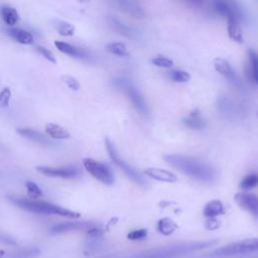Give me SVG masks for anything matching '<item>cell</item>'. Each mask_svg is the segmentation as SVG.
Instances as JSON below:
<instances>
[{
	"label": "cell",
	"mask_w": 258,
	"mask_h": 258,
	"mask_svg": "<svg viewBox=\"0 0 258 258\" xmlns=\"http://www.w3.org/2000/svg\"><path fill=\"white\" fill-rule=\"evenodd\" d=\"M163 158L169 165L196 180L212 182L216 177V171L210 164L195 157L180 154H167Z\"/></svg>",
	"instance_id": "obj_1"
},
{
	"label": "cell",
	"mask_w": 258,
	"mask_h": 258,
	"mask_svg": "<svg viewBox=\"0 0 258 258\" xmlns=\"http://www.w3.org/2000/svg\"><path fill=\"white\" fill-rule=\"evenodd\" d=\"M217 240L208 241H192L183 242L179 244L166 245L158 248H153L142 253L134 255L132 258H178L188 255L192 252L206 249L208 247L214 246Z\"/></svg>",
	"instance_id": "obj_2"
},
{
	"label": "cell",
	"mask_w": 258,
	"mask_h": 258,
	"mask_svg": "<svg viewBox=\"0 0 258 258\" xmlns=\"http://www.w3.org/2000/svg\"><path fill=\"white\" fill-rule=\"evenodd\" d=\"M9 200L17 208L33 214L59 216L69 219H78L81 217V214L78 212L44 201H36L18 197H9Z\"/></svg>",
	"instance_id": "obj_3"
},
{
	"label": "cell",
	"mask_w": 258,
	"mask_h": 258,
	"mask_svg": "<svg viewBox=\"0 0 258 258\" xmlns=\"http://www.w3.org/2000/svg\"><path fill=\"white\" fill-rule=\"evenodd\" d=\"M258 251V238H250L234 242L215 249L210 253L212 258H227L237 255H245Z\"/></svg>",
	"instance_id": "obj_4"
},
{
	"label": "cell",
	"mask_w": 258,
	"mask_h": 258,
	"mask_svg": "<svg viewBox=\"0 0 258 258\" xmlns=\"http://www.w3.org/2000/svg\"><path fill=\"white\" fill-rule=\"evenodd\" d=\"M105 145L110 158L113 160V162L116 165H118L122 169V171L128 176V178H130L132 181H134L138 185L143 186L146 184V180L144 179V177H142V175L136 169H134L119 155L115 145L112 143V141L109 138L105 139Z\"/></svg>",
	"instance_id": "obj_5"
},
{
	"label": "cell",
	"mask_w": 258,
	"mask_h": 258,
	"mask_svg": "<svg viewBox=\"0 0 258 258\" xmlns=\"http://www.w3.org/2000/svg\"><path fill=\"white\" fill-rule=\"evenodd\" d=\"M83 165L85 169L97 180L104 184L111 185L114 183V174L111 169L104 163L99 162L93 158H83Z\"/></svg>",
	"instance_id": "obj_6"
},
{
	"label": "cell",
	"mask_w": 258,
	"mask_h": 258,
	"mask_svg": "<svg viewBox=\"0 0 258 258\" xmlns=\"http://www.w3.org/2000/svg\"><path fill=\"white\" fill-rule=\"evenodd\" d=\"M35 169L49 177H58V178H75L78 177L82 172L78 167L75 166H62V167H53V166H45V165H40L36 166Z\"/></svg>",
	"instance_id": "obj_7"
},
{
	"label": "cell",
	"mask_w": 258,
	"mask_h": 258,
	"mask_svg": "<svg viewBox=\"0 0 258 258\" xmlns=\"http://www.w3.org/2000/svg\"><path fill=\"white\" fill-rule=\"evenodd\" d=\"M119 86L121 88L124 89V91L126 92L129 100L131 101L132 105L134 106V108L142 115L147 116L148 115V107L143 99V97L141 96V94L139 93V91L129 82H127L126 80H123L119 83Z\"/></svg>",
	"instance_id": "obj_8"
},
{
	"label": "cell",
	"mask_w": 258,
	"mask_h": 258,
	"mask_svg": "<svg viewBox=\"0 0 258 258\" xmlns=\"http://www.w3.org/2000/svg\"><path fill=\"white\" fill-rule=\"evenodd\" d=\"M236 204L258 221V196L250 192H237L234 196Z\"/></svg>",
	"instance_id": "obj_9"
},
{
	"label": "cell",
	"mask_w": 258,
	"mask_h": 258,
	"mask_svg": "<svg viewBox=\"0 0 258 258\" xmlns=\"http://www.w3.org/2000/svg\"><path fill=\"white\" fill-rule=\"evenodd\" d=\"M214 67H215V70L232 85L236 87L241 86V81L239 77L237 76V74L235 73V71L233 70V68L231 67L228 60L221 57H217L214 59Z\"/></svg>",
	"instance_id": "obj_10"
},
{
	"label": "cell",
	"mask_w": 258,
	"mask_h": 258,
	"mask_svg": "<svg viewBox=\"0 0 258 258\" xmlns=\"http://www.w3.org/2000/svg\"><path fill=\"white\" fill-rule=\"evenodd\" d=\"M213 6L215 11L228 19H237L239 20L242 17V13L239 7L234 2L227 1H214Z\"/></svg>",
	"instance_id": "obj_11"
},
{
	"label": "cell",
	"mask_w": 258,
	"mask_h": 258,
	"mask_svg": "<svg viewBox=\"0 0 258 258\" xmlns=\"http://www.w3.org/2000/svg\"><path fill=\"white\" fill-rule=\"evenodd\" d=\"M94 227H96V226L90 222H66V223H60V224L54 225L53 227L50 228L49 232L53 235H56V234H61V233L75 231V230H88L89 231Z\"/></svg>",
	"instance_id": "obj_12"
},
{
	"label": "cell",
	"mask_w": 258,
	"mask_h": 258,
	"mask_svg": "<svg viewBox=\"0 0 258 258\" xmlns=\"http://www.w3.org/2000/svg\"><path fill=\"white\" fill-rule=\"evenodd\" d=\"M144 173L150 178L162 182H175L177 180V176L175 173L163 168L148 167L144 170Z\"/></svg>",
	"instance_id": "obj_13"
},
{
	"label": "cell",
	"mask_w": 258,
	"mask_h": 258,
	"mask_svg": "<svg viewBox=\"0 0 258 258\" xmlns=\"http://www.w3.org/2000/svg\"><path fill=\"white\" fill-rule=\"evenodd\" d=\"M7 34L20 44L30 45L33 43V35L25 29L17 28V27H9L7 29Z\"/></svg>",
	"instance_id": "obj_14"
},
{
	"label": "cell",
	"mask_w": 258,
	"mask_h": 258,
	"mask_svg": "<svg viewBox=\"0 0 258 258\" xmlns=\"http://www.w3.org/2000/svg\"><path fill=\"white\" fill-rule=\"evenodd\" d=\"M16 131L20 136H22L30 141H33V142H36L39 144H48L49 143L48 138L35 129L28 128V127H19L16 129Z\"/></svg>",
	"instance_id": "obj_15"
},
{
	"label": "cell",
	"mask_w": 258,
	"mask_h": 258,
	"mask_svg": "<svg viewBox=\"0 0 258 258\" xmlns=\"http://www.w3.org/2000/svg\"><path fill=\"white\" fill-rule=\"evenodd\" d=\"M182 123L194 130H200L203 129L206 126V120L202 117L201 113L199 112V110H194L191 111L187 116H185L182 119Z\"/></svg>",
	"instance_id": "obj_16"
},
{
	"label": "cell",
	"mask_w": 258,
	"mask_h": 258,
	"mask_svg": "<svg viewBox=\"0 0 258 258\" xmlns=\"http://www.w3.org/2000/svg\"><path fill=\"white\" fill-rule=\"evenodd\" d=\"M203 214L208 219H216V217L225 214V207L221 201L213 200L205 206Z\"/></svg>",
	"instance_id": "obj_17"
},
{
	"label": "cell",
	"mask_w": 258,
	"mask_h": 258,
	"mask_svg": "<svg viewBox=\"0 0 258 258\" xmlns=\"http://www.w3.org/2000/svg\"><path fill=\"white\" fill-rule=\"evenodd\" d=\"M0 16L8 26H14L19 21L18 11L9 5H2L0 7Z\"/></svg>",
	"instance_id": "obj_18"
},
{
	"label": "cell",
	"mask_w": 258,
	"mask_h": 258,
	"mask_svg": "<svg viewBox=\"0 0 258 258\" xmlns=\"http://www.w3.org/2000/svg\"><path fill=\"white\" fill-rule=\"evenodd\" d=\"M45 133L52 139H68L71 137L70 132L55 123H46L44 126Z\"/></svg>",
	"instance_id": "obj_19"
},
{
	"label": "cell",
	"mask_w": 258,
	"mask_h": 258,
	"mask_svg": "<svg viewBox=\"0 0 258 258\" xmlns=\"http://www.w3.org/2000/svg\"><path fill=\"white\" fill-rule=\"evenodd\" d=\"M118 6L120 7L121 10L124 12L129 13L132 16L135 17H142L144 15V11L142 7L135 1H128V0H122L117 2Z\"/></svg>",
	"instance_id": "obj_20"
},
{
	"label": "cell",
	"mask_w": 258,
	"mask_h": 258,
	"mask_svg": "<svg viewBox=\"0 0 258 258\" xmlns=\"http://www.w3.org/2000/svg\"><path fill=\"white\" fill-rule=\"evenodd\" d=\"M54 46L57 48V50H59L60 52L64 53V54H68L70 56H73V57H86V54L81 50L79 49L78 47L68 43V42H64V41H60V40H55L54 41Z\"/></svg>",
	"instance_id": "obj_21"
},
{
	"label": "cell",
	"mask_w": 258,
	"mask_h": 258,
	"mask_svg": "<svg viewBox=\"0 0 258 258\" xmlns=\"http://www.w3.org/2000/svg\"><path fill=\"white\" fill-rule=\"evenodd\" d=\"M227 30H228V35L231 39H233L235 42L238 43H243V34H242V29L240 27V24L237 19H228L227 20Z\"/></svg>",
	"instance_id": "obj_22"
},
{
	"label": "cell",
	"mask_w": 258,
	"mask_h": 258,
	"mask_svg": "<svg viewBox=\"0 0 258 258\" xmlns=\"http://www.w3.org/2000/svg\"><path fill=\"white\" fill-rule=\"evenodd\" d=\"M52 25L57 31V33L61 36H72L74 35L76 30L75 26L72 23L60 19H54L52 21Z\"/></svg>",
	"instance_id": "obj_23"
},
{
	"label": "cell",
	"mask_w": 258,
	"mask_h": 258,
	"mask_svg": "<svg viewBox=\"0 0 258 258\" xmlns=\"http://www.w3.org/2000/svg\"><path fill=\"white\" fill-rule=\"evenodd\" d=\"M177 229V224L170 218H162L157 222V230L162 235H171Z\"/></svg>",
	"instance_id": "obj_24"
},
{
	"label": "cell",
	"mask_w": 258,
	"mask_h": 258,
	"mask_svg": "<svg viewBox=\"0 0 258 258\" xmlns=\"http://www.w3.org/2000/svg\"><path fill=\"white\" fill-rule=\"evenodd\" d=\"M249 55V68H248V75L251 79L255 80L258 76V53L253 50H248Z\"/></svg>",
	"instance_id": "obj_25"
},
{
	"label": "cell",
	"mask_w": 258,
	"mask_h": 258,
	"mask_svg": "<svg viewBox=\"0 0 258 258\" xmlns=\"http://www.w3.org/2000/svg\"><path fill=\"white\" fill-rule=\"evenodd\" d=\"M107 50L112 54L119 56H129L130 53L126 47V45L122 42H110L106 46Z\"/></svg>",
	"instance_id": "obj_26"
},
{
	"label": "cell",
	"mask_w": 258,
	"mask_h": 258,
	"mask_svg": "<svg viewBox=\"0 0 258 258\" xmlns=\"http://www.w3.org/2000/svg\"><path fill=\"white\" fill-rule=\"evenodd\" d=\"M258 185V174L257 173H249L245 175L240 181V187L242 189H251Z\"/></svg>",
	"instance_id": "obj_27"
},
{
	"label": "cell",
	"mask_w": 258,
	"mask_h": 258,
	"mask_svg": "<svg viewBox=\"0 0 258 258\" xmlns=\"http://www.w3.org/2000/svg\"><path fill=\"white\" fill-rule=\"evenodd\" d=\"M25 188H26L27 195L30 198V200H36V199L42 197V195H43L42 190L38 186V184H36L32 180H26L25 181Z\"/></svg>",
	"instance_id": "obj_28"
},
{
	"label": "cell",
	"mask_w": 258,
	"mask_h": 258,
	"mask_svg": "<svg viewBox=\"0 0 258 258\" xmlns=\"http://www.w3.org/2000/svg\"><path fill=\"white\" fill-rule=\"evenodd\" d=\"M168 77L175 83H186L189 81L190 76L183 70H173L168 72Z\"/></svg>",
	"instance_id": "obj_29"
},
{
	"label": "cell",
	"mask_w": 258,
	"mask_h": 258,
	"mask_svg": "<svg viewBox=\"0 0 258 258\" xmlns=\"http://www.w3.org/2000/svg\"><path fill=\"white\" fill-rule=\"evenodd\" d=\"M151 62L156 66V67H160V68H171L173 62L170 58L166 57V56H162V55H158L155 56L154 58L151 59Z\"/></svg>",
	"instance_id": "obj_30"
},
{
	"label": "cell",
	"mask_w": 258,
	"mask_h": 258,
	"mask_svg": "<svg viewBox=\"0 0 258 258\" xmlns=\"http://www.w3.org/2000/svg\"><path fill=\"white\" fill-rule=\"evenodd\" d=\"M147 230L146 229H137L129 232L127 234V238L132 241H138V240H144L147 237Z\"/></svg>",
	"instance_id": "obj_31"
},
{
	"label": "cell",
	"mask_w": 258,
	"mask_h": 258,
	"mask_svg": "<svg viewBox=\"0 0 258 258\" xmlns=\"http://www.w3.org/2000/svg\"><path fill=\"white\" fill-rule=\"evenodd\" d=\"M11 99V90L8 87H4L0 92V107L6 108L9 106Z\"/></svg>",
	"instance_id": "obj_32"
},
{
	"label": "cell",
	"mask_w": 258,
	"mask_h": 258,
	"mask_svg": "<svg viewBox=\"0 0 258 258\" xmlns=\"http://www.w3.org/2000/svg\"><path fill=\"white\" fill-rule=\"evenodd\" d=\"M36 51H37L40 55H42L45 59H47L48 61H50V62H52V63H56L55 56H54L53 53H52L49 49H47L46 47L41 46V45L36 46Z\"/></svg>",
	"instance_id": "obj_33"
},
{
	"label": "cell",
	"mask_w": 258,
	"mask_h": 258,
	"mask_svg": "<svg viewBox=\"0 0 258 258\" xmlns=\"http://www.w3.org/2000/svg\"><path fill=\"white\" fill-rule=\"evenodd\" d=\"M62 80H63V82L66 83V85H67L71 90L78 91V90L81 88L80 83H79L78 80H77L76 78H74L73 76L64 75V76H62Z\"/></svg>",
	"instance_id": "obj_34"
},
{
	"label": "cell",
	"mask_w": 258,
	"mask_h": 258,
	"mask_svg": "<svg viewBox=\"0 0 258 258\" xmlns=\"http://www.w3.org/2000/svg\"><path fill=\"white\" fill-rule=\"evenodd\" d=\"M112 23H113V25L115 26V28H116L120 33H122L123 35H130V34H131L130 29H129L126 25H124L123 23H121L118 19L113 18V19H112Z\"/></svg>",
	"instance_id": "obj_35"
},
{
	"label": "cell",
	"mask_w": 258,
	"mask_h": 258,
	"mask_svg": "<svg viewBox=\"0 0 258 258\" xmlns=\"http://www.w3.org/2000/svg\"><path fill=\"white\" fill-rule=\"evenodd\" d=\"M218 227H219V224L217 223V221L215 219H209V221L207 222V228L210 230H214Z\"/></svg>",
	"instance_id": "obj_36"
},
{
	"label": "cell",
	"mask_w": 258,
	"mask_h": 258,
	"mask_svg": "<svg viewBox=\"0 0 258 258\" xmlns=\"http://www.w3.org/2000/svg\"><path fill=\"white\" fill-rule=\"evenodd\" d=\"M4 254H5V251H4V250H2V249H0V258H1V257H3V256H4Z\"/></svg>",
	"instance_id": "obj_37"
},
{
	"label": "cell",
	"mask_w": 258,
	"mask_h": 258,
	"mask_svg": "<svg viewBox=\"0 0 258 258\" xmlns=\"http://www.w3.org/2000/svg\"><path fill=\"white\" fill-rule=\"evenodd\" d=\"M255 81H256V82H257V84H258V76H257V77H256V79H255Z\"/></svg>",
	"instance_id": "obj_38"
}]
</instances>
